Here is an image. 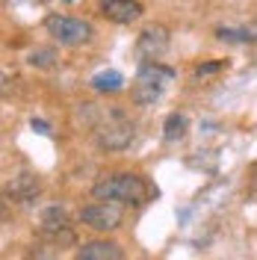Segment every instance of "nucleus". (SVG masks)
<instances>
[{"instance_id": "obj_1", "label": "nucleus", "mask_w": 257, "mask_h": 260, "mask_svg": "<svg viewBox=\"0 0 257 260\" xmlns=\"http://www.w3.org/2000/svg\"><path fill=\"white\" fill-rule=\"evenodd\" d=\"M92 195L98 201H113V204H121V207H139L148 198V189H145V180L139 175H130V172H115V175H104L92 186Z\"/></svg>"}, {"instance_id": "obj_2", "label": "nucleus", "mask_w": 257, "mask_h": 260, "mask_svg": "<svg viewBox=\"0 0 257 260\" xmlns=\"http://www.w3.org/2000/svg\"><path fill=\"white\" fill-rule=\"evenodd\" d=\"M172 80H175V71H172V68H166V65H160V62H148V65L139 68L130 95H133V101H136L139 107H151V104H157L163 98L166 86Z\"/></svg>"}, {"instance_id": "obj_3", "label": "nucleus", "mask_w": 257, "mask_h": 260, "mask_svg": "<svg viewBox=\"0 0 257 260\" xmlns=\"http://www.w3.org/2000/svg\"><path fill=\"white\" fill-rule=\"evenodd\" d=\"M45 30L48 36H53V42H59L62 48H77L86 45L92 39V24L83 21V18H71V15H59V12H50L45 18Z\"/></svg>"}, {"instance_id": "obj_4", "label": "nucleus", "mask_w": 257, "mask_h": 260, "mask_svg": "<svg viewBox=\"0 0 257 260\" xmlns=\"http://www.w3.org/2000/svg\"><path fill=\"white\" fill-rule=\"evenodd\" d=\"M136 136V124L121 113H113L107 121H101L95 130V139L104 151H124Z\"/></svg>"}, {"instance_id": "obj_5", "label": "nucleus", "mask_w": 257, "mask_h": 260, "mask_svg": "<svg viewBox=\"0 0 257 260\" xmlns=\"http://www.w3.org/2000/svg\"><path fill=\"white\" fill-rule=\"evenodd\" d=\"M121 219H124V210L121 204H113V201H95L80 210V222L98 234H110L115 228H121Z\"/></svg>"}, {"instance_id": "obj_6", "label": "nucleus", "mask_w": 257, "mask_h": 260, "mask_svg": "<svg viewBox=\"0 0 257 260\" xmlns=\"http://www.w3.org/2000/svg\"><path fill=\"white\" fill-rule=\"evenodd\" d=\"M39 234L50 240L56 245H68L74 243V234H71V225H68V213L62 207H48L39 219Z\"/></svg>"}, {"instance_id": "obj_7", "label": "nucleus", "mask_w": 257, "mask_h": 260, "mask_svg": "<svg viewBox=\"0 0 257 260\" xmlns=\"http://www.w3.org/2000/svg\"><path fill=\"white\" fill-rule=\"evenodd\" d=\"M136 50H139V56H145V59H160L163 53L169 50V32H166V27H160V24L145 27L139 32Z\"/></svg>"}, {"instance_id": "obj_8", "label": "nucleus", "mask_w": 257, "mask_h": 260, "mask_svg": "<svg viewBox=\"0 0 257 260\" xmlns=\"http://www.w3.org/2000/svg\"><path fill=\"white\" fill-rule=\"evenodd\" d=\"M101 15L115 24H133L142 18V3L139 0H101Z\"/></svg>"}, {"instance_id": "obj_9", "label": "nucleus", "mask_w": 257, "mask_h": 260, "mask_svg": "<svg viewBox=\"0 0 257 260\" xmlns=\"http://www.w3.org/2000/svg\"><path fill=\"white\" fill-rule=\"evenodd\" d=\"M121 257H124V251L113 240H89L74 254V260H121Z\"/></svg>"}, {"instance_id": "obj_10", "label": "nucleus", "mask_w": 257, "mask_h": 260, "mask_svg": "<svg viewBox=\"0 0 257 260\" xmlns=\"http://www.w3.org/2000/svg\"><path fill=\"white\" fill-rule=\"evenodd\" d=\"M186 133H189V118H186V115L183 113L166 115V121H163V136H166V142H180Z\"/></svg>"}, {"instance_id": "obj_11", "label": "nucleus", "mask_w": 257, "mask_h": 260, "mask_svg": "<svg viewBox=\"0 0 257 260\" xmlns=\"http://www.w3.org/2000/svg\"><path fill=\"white\" fill-rule=\"evenodd\" d=\"M92 89H95V92L115 95V92L124 89V77H121L118 71H98L95 77H92Z\"/></svg>"}, {"instance_id": "obj_12", "label": "nucleus", "mask_w": 257, "mask_h": 260, "mask_svg": "<svg viewBox=\"0 0 257 260\" xmlns=\"http://www.w3.org/2000/svg\"><path fill=\"white\" fill-rule=\"evenodd\" d=\"M27 62L33 65V68H50V65L56 62V50L53 48H36L27 53Z\"/></svg>"}, {"instance_id": "obj_13", "label": "nucleus", "mask_w": 257, "mask_h": 260, "mask_svg": "<svg viewBox=\"0 0 257 260\" xmlns=\"http://www.w3.org/2000/svg\"><path fill=\"white\" fill-rule=\"evenodd\" d=\"M36 192H39V180L33 178V175H21V178H15V189H12V195H18V198H33Z\"/></svg>"}, {"instance_id": "obj_14", "label": "nucleus", "mask_w": 257, "mask_h": 260, "mask_svg": "<svg viewBox=\"0 0 257 260\" xmlns=\"http://www.w3.org/2000/svg\"><path fill=\"white\" fill-rule=\"evenodd\" d=\"M27 260H59V257H56V248H50L45 243H36V245H30Z\"/></svg>"}, {"instance_id": "obj_15", "label": "nucleus", "mask_w": 257, "mask_h": 260, "mask_svg": "<svg viewBox=\"0 0 257 260\" xmlns=\"http://www.w3.org/2000/svg\"><path fill=\"white\" fill-rule=\"evenodd\" d=\"M216 36H219L222 42H251V32H245V30H225V27H222Z\"/></svg>"}, {"instance_id": "obj_16", "label": "nucleus", "mask_w": 257, "mask_h": 260, "mask_svg": "<svg viewBox=\"0 0 257 260\" xmlns=\"http://www.w3.org/2000/svg\"><path fill=\"white\" fill-rule=\"evenodd\" d=\"M225 68V62H204L195 68V77H207V74H216V71H222Z\"/></svg>"}, {"instance_id": "obj_17", "label": "nucleus", "mask_w": 257, "mask_h": 260, "mask_svg": "<svg viewBox=\"0 0 257 260\" xmlns=\"http://www.w3.org/2000/svg\"><path fill=\"white\" fill-rule=\"evenodd\" d=\"M33 130H39V133H50L48 124H45V121H36V118H33Z\"/></svg>"}, {"instance_id": "obj_18", "label": "nucleus", "mask_w": 257, "mask_h": 260, "mask_svg": "<svg viewBox=\"0 0 257 260\" xmlns=\"http://www.w3.org/2000/svg\"><path fill=\"white\" fill-rule=\"evenodd\" d=\"M254 192H257V178H254Z\"/></svg>"}, {"instance_id": "obj_19", "label": "nucleus", "mask_w": 257, "mask_h": 260, "mask_svg": "<svg viewBox=\"0 0 257 260\" xmlns=\"http://www.w3.org/2000/svg\"><path fill=\"white\" fill-rule=\"evenodd\" d=\"M65 3H74V0H65Z\"/></svg>"}]
</instances>
